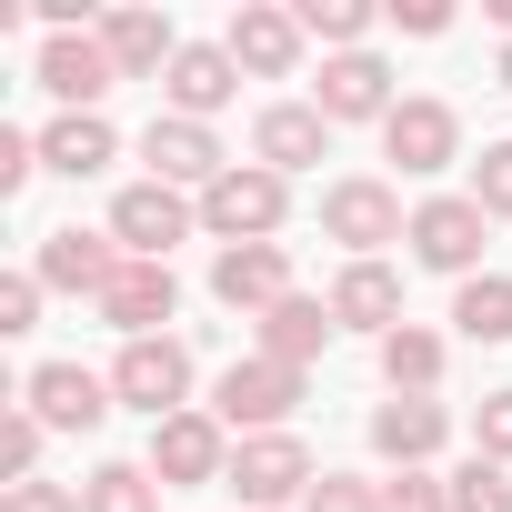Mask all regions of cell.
Here are the masks:
<instances>
[{
	"label": "cell",
	"mask_w": 512,
	"mask_h": 512,
	"mask_svg": "<svg viewBox=\"0 0 512 512\" xmlns=\"http://www.w3.org/2000/svg\"><path fill=\"white\" fill-rule=\"evenodd\" d=\"M282 211H292V181H282V171H262V161H231V171L201 191V231H211L221 251L272 241V231H282Z\"/></svg>",
	"instance_id": "1"
},
{
	"label": "cell",
	"mask_w": 512,
	"mask_h": 512,
	"mask_svg": "<svg viewBox=\"0 0 512 512\" xmlns=\"http://www.w3.org/2000/svg\"><path fill=\"white\" fill-rule=\"evenodd\" d=\"M292 402H302V372H292V362H262V352L231 362V372L211 382V422H221V432H241V442H251V432H282V422H292Z\"/></svg>",
	"instance_id": "2"
},
{
	"label": "cell",
	"mask_w": 512,
	"mask_h": 512,
	"mask_svg": "<svg viewBox=\"0 0 512 512\" xmlns=\"http://www.w3.org/2000/svg\"><path fill=\"white\" fill-rule=\"evenodd\" d=\"M111 402H131V412H151V422L191 412V342H171V332L121 342V362H111Z\"/></svg>",
	"instance_id": "3"
},
{
	"label": "cell",
	"mask_w": 512,
	"mask_h": 512,
	"mask_svg": "<svg viewBox=\"0 0 512 512\" xmlns=\"http://www.w3.org/2000/svg\"><path fill=\"white\" fill-rule=\"evenodd\" d=\"M312 452H302V432H251L241 452H231V492L251 502V512H282V502H312Z\"/></svg>",
	"instance_id": "4"
},
{
	"label": "cell",
	"mask_w": 512,
	"mask_h": 512,
	"mask_svg": "<svg viewBox=\"0 0 512 512\" xmlns=\"http://www.w3.org/2000/svg\"><path fill=\"white\" fill-rule=\"evenodd\" d=\"M482 241H492V211H482L472 191H442V201H422V211H412V262H422V272H452V282H472Z\"/></svg>",
	"instance_id": "5"
},
{
	"label": "cell",
	"mask_w": 512,
	"mask_h": 512,
	"mask_svg": "<svg viewBox=\"0 0 512 512\" xmlns=\"http://www.w3.org/2000/svg\"><path fill=\"white\" fill-rule=\"evenodd\" d=\"M322 231L352 251V262H372L382 241H412V221H402V191H392V181H332V191H322Z\"/></svg>",
	"instance_id": "6"
},
{
	"label": "cell",
	"mask_w": 512,
	"mask_h": 512,
	"mask_svg": "<svg viewBox=\"0 0 512 512\" xmlns=\"http://www.w3.org/2000/svg\"><path fill=\"white\" fill-rule=\"evenodd\" d=\"M121 262L131 251L111 241V231H41V251H31V272H41V292H81V302H101L111 282H121Z\"/></svg>",
	"instance_id": "7"
},
{
	"label": "cell",
	"mask_w": 512,
	"mask_h": 512,
	"mask_svg": "<svg viewBox=\"0 0 512 512\" xmlns=\"http://www.w3.org/2000/svg\"><path fill=\"white\" fill-rule=\"evenodd\" d=\"M151 482L161 492H191V482H231V442L211 412H171L151 422Z\"/></svg>",
	"instance_id": "8"
},
{
	"label": "cell",
	"mask_w": 512,
	"mask_h": 512,
	"mask_svg": "<svg viewBox=\"0 0 512 512\" xmlns=\"http://www.w3.org/2000/svg\"><path fill=\"white\" fill-rule=\"evenodd\" d=\"M201 221V201H181L171 181H131L121 201H111V241L131 251V262H171V241Z\"/></svg>",
	"instance_id": "9"
},
{
	"label": "cell",
	"mask_w": 512,
	"mask_h": 512,
	"mask_svg": "<svg viewBox=\"0 0 512 512\" xmlns=\"http://www.w3.org/2000/svg\"><path fill=\"white\" fill-rule=\"evenodd\" d=\"M211 302L262 322L272 302H292V251H282V241H241V251H221V262H211Z\"/></svg>",
	"instance_id": "10"
},
{
	"label": "cell",
	"mask_w": 512,
	"mask_h": 512,
	"mask_svg": "<svg viewBox=\"0 0 512 512\" xmlns=\"http://www.w3.org/2000/svg\"><path fill=\"white\" fill-rule=\"evenodd\" d=\"M221 51H231L251 81H292V71H302V21L272 11V0H241L231 31H221Z\"/></svg>",
	"instance_id": "11"
},
{
	"label": "cell",
	"mask_w": 512,
	"mask_h": 512,
	"mask_svg": "<svg viewBox=\"0 0 512 512\" xmlns=\"http://www.w3.org/2000/svg\"><path fill=\"white\" fill-rule=\"evenodd\" d=\"M141 161H151V181H171V191H211L231 161H221V141H211V121H181V111H161L151 131H141Z\"/></svg>",
	"instance_id": "12"
},
{
	"label": "cell",
	"mask_w": 512,
	"mask_h": 512,
	"mask_svg": "<svg viewBox=\"0 0 512 512\" xmlns=\"http://www.w3.org/2000/svg\"><path fill=\"white\" fill-rule=\"evenodd\" d=\"M21 402L51 422V432H101L111 422V372H81V362H41L21 382Z\"/></svg>",
	"instance_id": "13"
},
{
	"label": "cell",
	"mask_w": 512,
	"mask_h": 512,
	"mask_svg": "<svg viewBox=\"0 0 512 512\" xmlns=\"http://www.w3.org/2000/svg\"><path fill=\"white\" fill-rule=\"evenodd\" d=\"M51 101H71V111H101V91L121 81L111 71V51H101V31H51L41 41V71H31Z\"/></svg>",
	"instance_id": "14"
},
{
	"label": "cell",
	"mask_w": 512,
	"mask_h": 512,
	"mask_svg": "<svg viewBox=\"0 0 512 512\" xmlns=\"http://www.w3.org/2000/svg\"><path fill=\"white\" fill-rule=\"evenodd\" d=\"M312 111L342 131V121H392L402 101H392V61H372V51H342V61H322V91H312Z\"/></svg>",
	"instance_id": "15"
},
{
	"label": "cell",
	"mask_w": 512,
	"mask_h": 512,
	"mask_svg": "<svg viewBox=\"0 0 512 512\" xmlns=\"http://www.w3.org/2000/svg\"><path fill=\"white\" fill-rule=\"evenodd\" d=\"M382 151H392L412 181L452 171V161H462V121H452V101H402V111L382 121Z\"/></svg>",
	"instance_id": "16"
},
{
	"label": "cell",
	"mask_w": 512,
	"mask_h": 512,
	"mask_svg": "<svg viewBox=\"0 0 512 512\" xmlns=\"http://www.w3.org/2000/svg\"><path fill=\"white\" fill-rule=\"evenodd\" d=\"M91 312H101L121 342H151V332L181 312V282H171V262H121V282H111Z\"/></svg>",
	"instance_id": "17"
},
{
	"label": "cell",
	"mask_w": 512,
	"mask_h": 512,
	"mask_svg": "<svg viewBox=\"0 0 512 512\" xmlns=\"http://www.w3.org/2000/svg\"><path fill=\"white\" fill-rule=\"evenodd\" d=\"M251 161H262V171H312V161H332V121L312 111V101H272L262 121H251Z\"/></svg>",
	"instance_id": "18"
},
{
	"label": "cell",
	"mask_w": 512,
	"mask_h": 512,
	"mask_svg": "<svg viewBox=\"0 0 512 512\" xmlns=\"http://www.w3.org/2000/svg\"><path fill=\"white\" fill-rule=\"evenodd\" d=\"M161 91H171V111H181V121H211V111H231L241 61H231L221 41H181V61L161 71Z\"/></svg>",
	"instance_id": "19"
},
{
	"label": "cell",
	"mask_w": 512,
	"mask_h": 512,
	"mask_svg": "<svg viewBox=\"0 0 512 512\" xmlns=\"http://www.w3.org/2000/svg\"><path fill=\"white\" fill-rule=\"evenodd\" d=\"M101 51H111V71H121V81H161V71L181 61V41H171V11H141V0L101 21Z\"/></svg>",
	"instance_id": "20"
},
{
	"label": "cell",
	"mask_w": 512,
	"mask_h": 512,
	"mask_svg": "<svg viewBox=\"0 0 512 512\" xmlns=\"http://www.w3.org/2000/svg\"><path fill=\"white\" fill-rule=\"evenodd\" d=\"M332 332H342V322H332V302L292 292V302H272V312H262V362H292V372H302V362H322V352H332Z\"/></svg>",
	"instance_id": "21"
},
{
	"label": "cell",
	"mask_w": 512,
	"mask_h": 512,
	"mask_svg": "<svg viewBox=\"0 0 512 512\" xmlns=\"http://www.w3.org/2000/svg\"><path fill=\"white\" fill-rule=\"evenodd\" d=\"M111 161H121V141H111L101 111H61V121L41 131V171H61V181H91V171H111Z\"/></svg>",
	"instance_id": "22"
},
{
	"label": "cell",
	"mask_w": 512,
	"mask_h": 512,
	"mask_svg": "<svg viewBox=\"0 0 512 512\" xmlns=\"http://www.w3.org/2000/svg\"><path fill=\"white\" fill-rule=\"evenodd\" d=\"M332 322H342V332H382V342H392V332H402V282H392L382 262H352V272L332 282Z\"/></svg>",
	"instance_id": "23"
},
{
	"label": "cell",
	"mask_w": 512,
	"mask_h": 512,
	"mask_svg": "<svg viewBox=\"0 0 512 512\" xmlns=\"http://www.w3.org/2000/svg\"><path fill=\"white\" fill-rule=\"evenodd\" d=\"M442 432H452V422H442V402H402V392H392V402L372 412V452H382V462H402V472H422V462L442 452Z\"/></svg>",
	"instance_id": "24"
},
{
	"label": "cell",
	"mask_w": 512,
	"mask_h": 512,
	"mask_svg": "<svg viewBox=\"0 0 512 512\" xmlns=\"http://www.w3.org/2000/svg\"><path fill=\"white\" fill-rule=\"evenodd\" d=\"M382 382H392L402 402H432V382H442V332H422V322H402V332L382 342Z\"/></svg>",
	"instance_id": "25"
},
{
	"label": "cell",
	"mask_w": 512,
	"mask_h": 512,
	"mask_svg": "<svg viewBox=\"0 0 512 512\" xmlns=\"http://www.w3.org/2000/svg\"><path fill=\"white\" fill-rule=\"evenodd\" d=\"M452 322H462V342H512V272H472L452 292Z\"/></svg>",
	"instance_id": "26"
},
{
	"label": "cell",
	"mask_w": 512,
	"mask_h": 512,
	"mask_svg": "<svg viewBox=\"0 0 512 512\" xmlns=\"http://www.w3.org/2000/svg\"><path fill=\"white\" fill-rule=\"evenodd\" d=\"M81 512H161V482H151V462H101V472L81 482Z\"/></svg>",
	"instance_id": "27"
},
{
	"label": "cell",
	"mask_w": 512,
	"mask_h": 512,
	"mask_svg": "<svg viewBox=\"0 0 512 512\" xmlns=\"http://www.w3.org/2000/svg\"><path fill=\"white\" fill-rule=\"evenodd\" d=\"M302 41H332V61L342 51H362V31H372V11H362V0H302Z\"/></svg>",
	"instance_id": "28"
},
{
	"label": "cell",
	"mask_w": 512,
	"mask_h": 512,
	"mask_svg": "<svg viewBox=\"0 0 512 512\" xmlns=\"http://www.w3.org/2000/svg\"><path fill=\"white\" fill-rule=\"evenodd\" d=\"M442 492H452V512H512V482H502V462H482V452H472Z\"/></svg>",
	"instance_id": "29"
},
{
	"label": "cell",
	"mask_w": 512,
	"mask_h": 512,
	"mask_svg": "<svg viewBox=\"0 0 512 512\" xmlns=\"http://www.w3.org/2000/svg\"><path fill=\"white\" fill-rule=\"evenodd\" d=\"M41 432H51V422H41L31 402L0 412V472H11V482H41V472H31V462H41Z\"/></svg>",
	"instance_id": "30"
},
{
	"label": "cell",
	"mask_w": 512,
	"mask_h": 512,
	"mask_svg": "<svg viewBox=\"0 0 512 512\" xmlns=\"http://www.w3.org/2000/svg\"><path fill=\"white\" fill-rule=\"evenodd\" d=\"M472 201H482L492 221H512V141H482V161H472Z\"/></svg>",
	"instance_id": "31"
},
{
	"label": "cell",
	"mask_w": 512,
	"mask_h": 512,
	"mask_svg": "<svg viewBox=\"0 0 512 512\" xmlns=\"http://www.w3.org/2000/svg\"><path fill=\"white\" fill-rule=\"evenodd\" d=\"M472 442H482V462H512V382H502V392H482V412H472Z\"/></svg>",
	"instance_id": "32"
},
{
	"label": "cell",
	"mask_w": 512,
	"mask_h": 512,
	"mask_svg": "<svg viewBox=\"0 0 512 512\" xmlns=\"http://www.w3.org/2000/svg\"><path fill=\"white\" fill-rule=\"evenodd\" d=\"M302 512H382V492H372V482H352V472H322Z\"/></svg>",
	"instance_id": "33"
},
{
	"label": "cell",
	"mask_w": 512,
	"mask_h": 512,
	"mask_svg": "<svg viewBox=\"0 0 512 512\" xmlns=\"http://www.w3.org/2000/svg\"><path fill=\"white\" fill-rule=\"evenodd\" d=\"M31 171H41V141H31V131H0V201H21Z\"/></svg>",
	"instance_id": "34"
},
{
	"label": "cell",
	"mask_w": 512,
	"mask_h": 512,
	"mask_svg": "<svg viewBox=\"0 0 512 512\" xmlns=\"http://www.w3.org/2000/svg\"><path fill=\"white\" fill-rule=\"evenodd\" d=\"M31 322H41V272H11V282H0V332L21 342Z\"/></svg>",
	"instance_id": "35"
},
{
	"label": "cell",
	"mask_w": 512,
	"mask_h": 512,
	"mask_svg": "<svg viewBox=\"0 0 512 512\" xmlns=\"http://www.w3.org/2000/svg\"><path fill=\"white\" fill-rule=\"evenodd\" d=\"M382 512H452V492L432 472H402V482H382Z\"/></svg>",
	"instance_id": "36"
},
{
	"label": "cell",
	"mask_w": 512,
	"mask_h": 512,
	"mask_svg": "<svg viewBox=\"0 0 512 512\" xmlns=\"http://www.w3.org/2000/svg\"><path fill=\"white\" fill-rule=\"evenodd\" d=\"M0 512H81V492H71V482H11Z\"/></svg>",
	"instance_id": "37"
},
{
	"label": "cell",
	"mask_w": 512,
	"mask_h": 512,
	"mask_svg": "<svg viewBox=\"0 0 512 512\" xmlns=\"http://www.w3.org/2000/svg\"><path fill=\"white\" fill-rule=\"evenodd\" d=\"M392 21H402L412 41H442V31H452V0H392Z\"/></svg>",
	"instance_id": "38"
},
{
	"label": "cell",
	"mask_w": 512,
	"mask_h": 512,
	"mask_svg": "<svg viewBox=\"0 0 512 512\" xmlns=\"http://www.w3.org/2000/svg\"><path fill=\"white\" fill-rule=\"evenodd\" d=\"M502 91H512V41H502Z\"/></svg>",
	"instance_id": "39"
}]
</instances>
